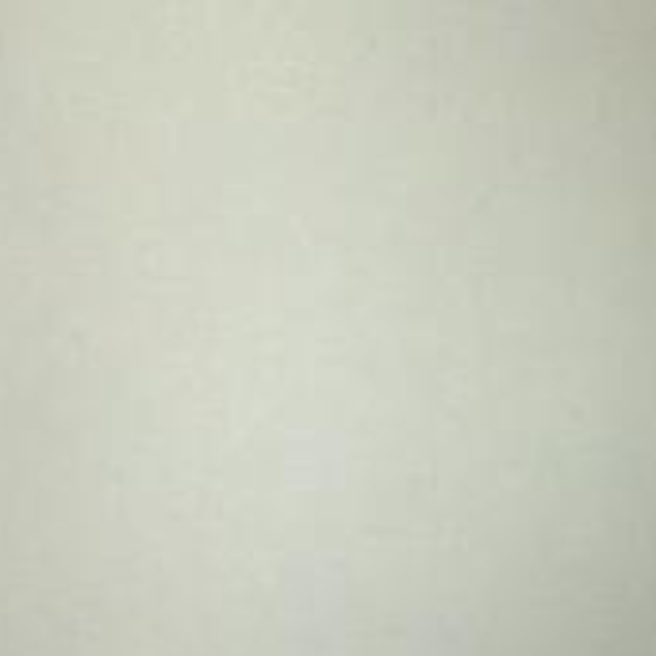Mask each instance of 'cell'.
Wrapping results in <instances>:
<instances>
[{
  "label": "cell",
  "mask_w": 656,
  "mask_h": 656,
  "mask_svg": "<svg viewBox=\"0 0 656 656\" xmlns=\"http://www.w3.org/2000/svg\"><path fill=\"white\" fill-rule=\"evenodd\" d=\"M342 503H346V484H342V491H338V499H334V507H342ZM334 518V515H330ZM326 538H330V533H326ZM326 560V557H323ZM319 580H323V576H319ZM315 607H319V603H315ZM311 637H315V630H311ZM308 656H311V641H308Z\"/></svg>",
  "instance_id": "cell-1"
}]
</instances>
